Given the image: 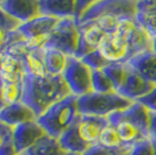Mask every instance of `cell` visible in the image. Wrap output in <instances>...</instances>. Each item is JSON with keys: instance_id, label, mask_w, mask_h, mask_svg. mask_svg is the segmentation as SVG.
<instances>
[{"instance_id": "obj_1", "label": "cell", "mask_w": 156, "mask_h": 155, "mask_svg": "<svg viewBox=\"0 0 156 155\" xmlns=\"http://www.w3.org/2000/svg\"><path fill=\"white\" fill-rule=\"evenodd\" d=\"M71 92L62 75H46L42 77H28L23 79V92L21 102L30 107L40 117L52 104L70 96Z\"/></svg>"}, {"instance_id": "obj_2", "label": "cell", "mask_w": 156, "mask_h": 155, "mask_svg": "<svg viewBox=\"0 0 156 155\" xmlns=\"http://www.w3.org/2000/svg\"><path fill=\"white\" fill-rule=\"evenodd\" d=\"M107 119L108 124L117 128L128 150L137 142L150 139V111L140 102H134L129 107L111 114Z\"/></svg>"}, {"instance_id": "obj_3", "label": "cell", "mask_w": 156, "mask_h": 155, "mask_svg": "<svg viewBox=\"0 0 156 155\" xmlns=\"http://www.w3.org/2000/svg\"><path fill=\"white\" fill-rule=\"evenodd\" d=\"M77 100L78 97L73 95L65 97L52 104L44 113L37 117L36 121L48 135L59 139L80 116Z\"/></svg>"}, {"instance_id": "obj_4", "label": "cell", "mask_w": 156, "mask_h": 155, "mask_svg": "<svg viewBox=\"0 0 156 155\" xmlns=\"http://www.w3.org/2000/svg\"><path fill=\"white\" fill-rule=\"evenodd\" d=\"M136 25L135 19L121 20L115 32L104 36L98 50L108 63H127L132 58L129 38Z\"/></svg>"}, {"instance_id": "obj_5", "label": "cell", "mask_w": 156, "mask_h": 155, "mask_svg": "<svg viewBox=\"0 0 156 155\" xmlns=\"http://www.w3.org/2000/svg\"><path fill=\"white\" fill-rule=\"evenodd\" d=\"M78 109L80 114L108 118L111 114L129 107L134 102L122 97L118 92L98 93L93 92L78 97Z\"/></svg>"}, {"instance_id": "obj_6", "label": "cell", "mask_w": 156, "mask_h": 155, "mask_svg": "<svg viewBox=\"0 0 156 155\" xmlns=\"http://www.w3.org/2000/svg\"><path fill=\"white\" fill-rule=\"evenodd\" d=\"M137 1L134 0H93L91 6L86 9L78 25L91 22L103 16H115L119 19H135Z\"/></svg>"}, {"instance_id": "obj_7", "label": "cell", "mask_w": 156, "mask_h": 155, "mask_svg": "<svg viewBox=\"0 0 156 155\" xmlns=\"http://www.w3.org/2000/svg\"><path fill=\"white\" fill-rule=\"evenodd\" d=\"M80 38V31L73 18L61 19L47 41L44 49H56L66 56H75Z\"/></svg>"}, {"instance_id": "obj_8", "label": "cell", "mask_w": 156, "mask_h": 155, "mask_svg": "<svg viewBox=\"0 0 156 155\" xmlns=\"http://www.w3.org/2000/svg\"><path fill=\"white\" fill-rule=\"evenodd\" d=\"M63 78L71 95L82 97L92 91V70L84 62L75 56H68V63Z\"/></svg>"}, {"instance_id": "obj_9", "label": "cell", "mask_w": 156, "mask_h": 155, "mask_svg": "<svg viewBox=\"0 0 156 155\" xmlns=\"http://www.w3.org/2000/svg\"><path fill=\"white\" fill-rule=\"evenodd\" d=\"M108 125V119L104 117L80 114L73 124L78 138L87 148L98 143L101 131Z\"/></svg>"}, {"instance_id": "obj_10", "label": "cell", "mask_w": 156, "mask_h": 155, "mask_svg": "<svg viewBox=\"0 0 156 155\" xmlns=\"http://www.w3.org/2000/svg\"><path fill=\"white\" fill-rule=\"evenodd\" d=\"M155 88V84L144 79L141 75H139L136 71L128 65L127 76L117 92L132 102H137L146 96H148Z\"/></svg>"}, {"instance_id": "obj_11", "label": "cell", "mask_w": 156, "mask_h": 155, "mask_svg": "<svg viewBox=\"0 0 156 155\" xmlns=\"http://www.w3.org/2000/svg\"><path fill=\"white\" fill-rule=\"evenodd\" d=\"M0 8L21 25L41 15L39 0H0Z\"/></svg>"}, {"instance_id": "obj_12", "label": "cell", "mask_w": 156, "mask_h": 155, "mask_svg": "<svg viewBox=\"0 0 156 155\" xmlns=\"http://www.w3.org/2000/svg\"><path fill=\"white\" fill-rule=\"evenodd\" d=\"M44 134L47 133L43 131V128L40 126L36 120L14 127L13 138L16 155H20L28 148H30L33 145L37 140H40Z\"/></svg>"}, {"instance_id": "obj_13", "label": "cell", "mask_w": 156, "mask_h": 155, "mask_svg": "<svg viewBox=\"0 0 156 155\" xmlns=\"http://www.w3.org/2000/svg\"><path fill=\"white\" fill-rule=\"evenodd\" d=\"M36 119L37 116L35 114V112L22 102L5 105L0 110V121L12 128L29 121H35Z\"/></svg>"}, {"instance_id": "obj_14", "label": "cell", "mask_w": 156, "mask_h": 155, "mask_svg": "<svg viewBox=\"0 0 156 155\" xmlns=\"http://www.w3.org/2000/svg\"><path fill=\"white\" fill-rule=\"evenodd\" d=\"M58 18L48 16V15H39L37 18L22 23L18 29L26 39H30L40 35H49L54 31V28L59 22Z\"/></svg>"}, {"instance_id": "obj_15", "label": "cell", "mask_w": 156, "mask_h": 155, "mask_svg": "<svg viewBox=\"0 0 156 155\" xmlns=\"http://www.w3.org/2000/svg\"><path fill=\"white\" fill-rule=\"evenodd\" d=\"M39 4L41 15L75 19L76 0H39Z\"/></svg>"}, {"instance_id": "obj_16", "label": "cell", "mask_w": 156, "mask_h": 155, "mask_svg": "<svg viewBox=\"0 0 156 155\" xmlns=\"http://www.w3.org/2000/svg\"><path fill=\"white\" fill-rule=\"evenodd\" d=\"M127 64L144 79L156 85V54L153 50L136 55L130 58Z\"/></svg>"}, {"instance_id": "obj_17", "label": "cell", "mask_w": 156, "mask_h": 155, "mask_svg": "<svg viewBox=\"0 0 156 155\" xmlns=\"http://www.w3.org/2000/svg\"><path fill=\"white\" fill-rule=\"evenodd\" d=\"M135 20L153 39H155L156 0H141V1H137V11Z\"/></svg>"}, {"instance_id": "obj_18", "label": "cell", "mask_w": 156, "mask_h": 155, "mask_svg": "<svg viewBox=\"0 0 156 155\" xmlns=\"http://www.w3.org/2000/svg\"><path fill=\"white\" fill-rule=\"evenodd\" d=\"M25 76L22 61L4 54L0 63V81L7 83H22Z\"/></svg>"}, {"instance_id": "obj_19", "label": "cell", "mask_w": 156, "mask_h": 155, "mask_svg": "<svg viewBox=\"0 0 156 155\" xmlns=\"http://www.w3.org/2000/svg\"><path fill=\"white\" fill-rule=\"evenodd\" d=\"M65 152L58 139L44 134L30 148L20 155H65Z\"/></svg>"}, {"instance_id": "obj_20", "label": "cell", "mask_w": 156, "mask_h": 155, "mask_svg": "<svg viewBox=\"0 0 156 155\" xmlns=\"http://www.w3.org/2000/svg\"><path fill=\"white\" fill-rule=\"evenodd\" d=\"M22 63L25 74L28 77H42L48 75L44 64V49L29 52L22 59Z\"/></svg>"}, {"instance_id": "obj_21", "label": "cell", "mask_w": 156, "mask_h": 155, "mask_svg": "<svg viewBox=\"0 0 156 155\" xmlns=\"http://www.w3.org/2000/svg\"><path fill=\"white\" fill-rule=\"evenodd\" d=\"M68 63V56L56 49H44V64L47 74L58 76L63 75Z\"/></svg>"}, {"instance_id": "obj_22", "label": "cell", "mask_w": 156, "mask_h": 155, "mask_svg": "<svg viewBox=\"0 0 156 155\" xmlns=\"http://www.w3.org/2000/svg\"><path fill=\"white\" fill-rule=\"evenodd\" d=\"M98 145L103 146L105 148L117 149V150H128L125 147L124 142L121 141V138L119 135L117 128L114 126H112L111 124H108L101 131L99 140H98Z\"/></svg>"}, {"instance_id": "obj_23", "label": "cell", "mask_w": 156, "mask_h": 155, "mask_svg": "<svg viewBox=\"0 0 156 155\" xmlns=\"http://www.w3.org/2000/svg\"><path fill=\"white\" fill-rule=\"evenodd\" d=\"M23 82L22 83H7L1 82V97L5 105L20 103L22 99Z\"/></svg>"}, {"instance_id": "obj_24", "label": "cell", "mask_w": 156, "mask_h": 155, "mask_svg": "<svg viewBox=\"0 0 156 155\" xmlns=\"http://www.w3.org/2000/svg\"><path fill=\"white\" fill-rule=\"evenodd\" d=\"M107 77L111 79V82L114 85L115 92L119 90V88L122 85L125 78L128 72V64L127 63H110L106 68L103 69Z\"/></svg>"}, {"instance_id": "obj_25", "label": "cell", "mask_w": 156, "mask_h": 155, "mask_svg": "<svg viewBox=\"0 0 156 155\" xmlns=\"http://www.w3.org/2000/svg\"><path fill=\"white\" fill-rule=\"evenodd\" d=\"M0 155H16L13 128L0 121Z\"/></svg>"}, {"instance_id": "obj_26", "label": "cell", "mask_w": 156, "mask_h": 155, "mask_svg": "<svg viewBox=\"0 0 156 155\" xmlns=\"http://www.w3.org/2000/svg\"><path fill=\"white\" fill-rule=\"evenodd\" d=\"M92 90L98 93L115 92L113 83L103 70L92 71Z\"/></svg>"}, {"instance_id": "obj_27", "label": "cell", "mask_w": 156, "mask_h": 155, "mask_svg": "<svg viewBox=\"0 0 156 155\" xmlns=\"http://www.w3.org/2000/svg\"><path fill=\"white\" fill-rule=\"evenodd\" d=\"M83 62H84L85 64L87 65L92 71L94 70H103L104 68H106L107 65L110 64L105 57L100 54L99 50H94V52H90V54H87V55H85L83 58H80Z\"/></svg>"}, {"instance_id": "obj_28", "label": "cell", "mask_w": 156, "mask_h": 155, "mask_svg": "<svg viewBox=\"0 0 156 155\" xmlns=\"http://www.w3.org/2000/svg\"><path fill=\"white\" fill-rule=\"evenodd\" d=\"M21 26V22H19L13 16L7 14L5 11L0 8V28L6 31V32H15Z\"/></svg>"}, {"instance_id": "obj_29", "label": "cell", "mask_w": 156, "mask_h": 155, "mask_svg": "<svg viewBox=\"0 0 156 155\" xmlns=\"http://www.w3.org/2000/svg\"><path fill=\"white\" fill-rule=\"evenodd\" d=\"M129 152L130 155H156L150 139H146L135 143Z\"/></svg>"}, {"instance_id": "obj_30", "label": "cell", "mask_w": 156, "mask_h": 155, "mask_svg": "<svg viewBox=\"0 0 156 155\" xmlns=\"http://www.w3.org/2000/svg\"><path fill=\"white\" fill-rule=\"evenodd\" d=\"M121 152L125 150H117V149H110L105 148L100 145H94L91 146L90 148H87L82 155H119Z\"/></svg>"}, {"instance_id": "obj_31", "label": "cell", "mask_w": 156, "mask_h": 155, "mask_svg": "<svg viewBox=\"0 0 156 155\" xmlns=\"http://www.w3.org/2000/svg\"><path fill=\"white\" fill-rule=\"evenodd\" d=\"M137 102H140L141 104H143L149 111L156 112V88L150 92L148 96H146L144 98L137 100Z\"/></svg>"}, {"instance_id": "obj_32", "label": "cell", "mask_w": 156, "mask_h": 155, "mask_svg": "<svg viewBox=\"0 0 156 155\" xmlns=\"http://www.w3.org/2000/svg\"><path fill=\"white\" fill-rule=\"evenodd\" d=\"M9 33L11 32H6L0 28V54H4L5 49H6L7 42L9 39Z\"/></svg>"}, {"instance_id": "obj_33", "label": "cell", "mask_w": 156, "mask_h": 155, "mask_svg": "<svg viewBox=\"0 0 156 155\" xmlns=\"http://www.w3.org/2000/svg\"><path fill=\"white\" fill-rule=\"evenodd\" d=\"M150 139H156V112L150 111Z\"/></svg>"}, {"instance_id": "obj_34", "label": "cell", "mask_w": 156, "mask_h": 155, "mask_svg": "<svg viewBox=\"0 0 156 155\" xmlns=\"http://www.w3.org/2000/svg\"><path fill=\"white\" fill-rule=\"evenodd\" d=\"M5 106V104L2 102V97H1V81H0V110Z\"/></svg>"}, {"instance_id": "obj_35", "label": "cell", "mask_w": 156, "mask_h": 155, "mask_svg": "<svg viewBox=\"0 0 156 155\" xmlns=\"http://www.w3.org/2000/svg\"><path fill=\"white\" fill-rule=\"evenodd\" d=\"M151 50L156 54V38L155 39H153V48H151Z\"/></svg>"}, {"instance_id": "obj_36", "label": "cell", "mask_w": 156, "mask_h": 155, "mask_svg": "<svg viewBox=\"0 0 156 155\" xmlns=\"http://www.w3.org/2000/svg\"><path fill=\"white\" fill-rule=\"evenodd\" d=\"M151 140V143H153V147H154V150H155L156 154V139H150Z\"/></svg>"}, {"instance_id": "obj_37", "label": "cell", "mask_w": 156, "mask_h": 155, "mask_svg": "<svg viewBox=\"0 0 156 155\" xmlns=\"http://www.w3.org/2000/svg\"><path fill=\"white\" fill-rule=\"evenodd\" d=\"M119 155H130V152L129 150H125V152H121Z\"/></svg>"}, {"instance_id": "obj_38", "label": "cell", "mask_w": 156, "mask_h": 155, "mask_svg": "<svg viewBox=\"0 0 156 155\" xmlns=\"http://www.w3.org/2000/svg\"><path fill=\"white\" fill-rule=\"evenodd\" d=\"M65 155H82V154H77V153H66Z\"/></svg>"}, {"instance_id": "obj_39", "label": "cell", "mask_w": 156, "mask_h": 155, "mask_svg": "<svg viewBox=\"0 0 156 155\" xmlns=\"http://www.w3.org/2000/svg\"><path fill=\"white\" fill-rule=\"evenodd\" d=\"M2 56H4V54H0V63H1V59H2Z\"/></svg>"}]
</instances>
